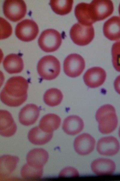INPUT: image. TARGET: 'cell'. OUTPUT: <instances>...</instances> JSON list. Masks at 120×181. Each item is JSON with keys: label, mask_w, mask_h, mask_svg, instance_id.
Returning <instances> with one entry per match:
<instances>
[{"label": "cell", "mask_w": 120, "mask_h": 181, "mask_svg": "<svg viewBox=\"0 0 120 181\" xmlns=\"http://www.w3.org/2000/svg\"><path fill=\"white\" fill-rule=\"evenodd\" d=\"M28 87V81L23 77H12L7 81L1 92V100L8 106H18L27 100Z\"/></svg>", "instance_id": "cell-1"}, {"label": "cell", "mask_w": 120, "mask_h": 181, "mask_svg": "<svg viewBox=\"0 0 120 181\" xmlns=\"http://www.w3.org/2000/svg\"><path fill=\"white\" fill-rule=\"evenodd\" d=\"M74 14L79 23L84 25H91L102 20L98 0H93L90 3L78 4L75 8Z\"/></svg>", "instance_id": "cell-2"}, {"label": "cell", "mask_w": 120, "mask_h": 181, "mask_svg": "<svg viewBox=\"0 0 120 181\" xmlns=\"http://www.w3.org/2000/svg\"><path fill=\"white\" fill-rule=\"evenodd\" d=\"M99 131L103 134L113 132L116 128L118 118L115 108L110 104H106L100 107L95 114Z\"/></svg>", "instance_id": "cell-3"}, {"label": "cell", "mask_w": 120, "mask_h": 181, "mask_svg": "<svg viewBox=\"0 0 120 181\" xmlns=\"http://www.w3.org/2000/svg\"><path fill=\"white\" fill-rule=\"evenodd\" d=\"M37 69L41 78L46 80H52L56 78L59 75L60 71V63L55 56H46L39 60Z\"/></svg>", "instance_id": "cell-4"}, {"label": "cell", "mask_w": 120, "mask_h": 181, "mask_svg": "<svg viewBox=\"0 0 120 181\" xmlns=\"http://www.w3.org/2000/svg\"><path fill=\"white\" fill-rule=\"evenodd\" d=\"M70 35L74 43L80 46H85L93 40L94 35V30L92 25H86L78 23L71 27Z\"/></svg>", "instance_id": "cell-5"}, {"label": "cell", "mask_w": 120, "mask_h": 181, "mask_svg": "<svg viewBox=\"0 0 120 181\" xmlns=\"http://www.w3.org/2000/svg\"><path fill=\"white\" fill-rule=\"evenodd\" d=\"M38 44L41 49L46 52L56 50L60 46L62 37L57 31L48 29L42 32L38 39Z\"/></svg>", "instance_id": "cell-6"}, {"label": "cell", "mask_w": 120, "mask_h": 181, "mask_svg": "<svg viewBox=\"0 0 120 181\" xmlns=\"http://www.w3.org/2000/svg\"><path fill=\"white\" fill-rule=\"evenodd\" d=\"M3 10L7 18L15 22L25 17L26 12V6L23 0H6L3 3Z\"/></svg>", "instance_id": "cell-7"}, {"label": "cell", "mask_w": 120, "mask_h": 181, "mask_svg": "<svg viewBox=\"0 0 120 181\" xmlns=\"http://www.w3.org/2000/svg\"><path fill=\"white\" fill-rule=\"evenodd\" d=\"M39 32L38 26L36 23L31 19H25L19 23L15 29L16 37L24 42L34 40Z\"/></svg>", "instance_id": "cell-8"}, {"label": "cell", "mask_w": 120, "mask_h": 181, "mask_svg": "<svg viewBox=\"0 0 120 181\" xmlns=\"http://www.w3.org/2000/svg\"><path fill=\"white\" fill-rule=\"evenodd\" d=\"M85 66L84 59L76 53L69 55L64 59L63 69L65 73L69 77L75 78L80 75Z\"/></svg>", "instance_id": "cell-9"}, {"label": "cell", "mask_w": 120, "mask_h": 181, "mask_svg": "<svg viewBox=\"0 0 120 181\" xmlns=\"http://www.w3.org/2000/svg\"><path fill=\"white\" fill-rule=\"evenodd\" d=\"M96 148L98 152L101 155L112 156L119 151L120 145L116 138L109 136L100 139L98 142Z\"/></svg>", "instance_id": "cell-10"}, {"label": "cell", "mask_w": 120, "mask_h": 181, "mask_svg": "<svg viewBox=\"0 0 120 181\" xmlns=\"http://www.w3.org/2000/svg\"><path fill=\"white\" fill-rule=\"evenodd\" d=\"M95 144L94 138L86 133L81 134L77 137L74 142V147L76 152L81 155H86L94 150Z\"/></svg>", "instance_id": "cell-11"}, {"label": "cell", "mask_w": 120, "mask_h": 181, "mask_svg": "<svg viewBox=\"0 0 120 181\" xmlns=\"http://www.w3.org/2000/svg\"><path fill=\"white\" fill-rule=\"evenodd\" d=\"M106 77L105 71L102 68L93 67L88 69L83 76L86 84L91 88H95L102 85Z\"/></svg>", "instance_id": "cell-12"}, {"label": "cell", "mask_w": 120, "mask_h": 181, "mask_svg": "<svg viewBox=\"0 0 120 181\" xmlns=\"http://www.w3.org/2000/svg\"><path fill=\"white\" fill-rule=\"evenodd\" d=\"M17 126L12 116L8 111L0 110V134L3 136L9 137L16 132Z\"/></svg>", "instance_id": "cell-13"}, {"label": "cell", "mask_w": 120, "mask_h": 181, "mask_svg": "<svg viewBox=\"0 0 120 181\" xmlns=\"http://www.w3.org/2000/svg\"><path fill=\"white\" fill-rule=\"evenodd\" d=\"M40 114V109L33 104H28L20 110L19 115L20 122L25 126H29L34 123Z\"/></svg>", "instance_id": "cell-14"}, {"label": "cell", "mask_w": 120, "mask_h": 181, "mask_svg": "<svg viewBox=\"0 0 120 181\" xmlns=\"http://www.w3.org/2000/svg\"><path fill=\"white\" fill-rule=\"evenodd\" d=\"M91 167L92 171L97 175H111L116 169L115 163L112 160L105 158L96 159L92 162Z\"/></svg>", "instance_id": "cell-15"}, {"label": "cell", "mask_w": 120, "mask_h": 181, "mask_svg": "<svg viewBox=\"0 0 120 181\" xmlns=\"http://www.w3.org/2000/svg\"><path fill=\"white\" fill-rule=\"evenodd\" d=\"M49 158L48 153L44 149L35 148L32 149L26 156L27 163L32 167L43 168Z\"/></svg>", "instance_id": "cell-16"}, {"label": "cell", "mask_w": 120, "mask_h": 181, "mask_svg": "<svg viewBox=\"0 0 120 181\" xmlns=\"http://www.w3.org/2000/svg\"><path fill=\"white\" fill-rule=\"evenodd\" d=\"M103 30L104 36L112 41L120 39V17L114 16L104 23Z\"/></svg>", "instance_id": "cell-17"}, {"label": "cell", "mask_w": 120, "mask_h": 181, "mask_svg": "<svg viewBox=\"0 0 120 181\" xmlns=\"http://www.w3.org/2000/svg\"><path fill=\"white\" fill-rule=\"evenodd\" d=\"M84 126V122L81 118L77 116L70 115L64 120L62 128L66 133L73 135L81 132Z\"/></svg>", "instance_id": "cell-18"}, {"label": "cell", "mask_w": 120, "mask_h": 181, "mask_svg": "<svg viewBox=\"0 0 120 181\" xmlns=\"http://www.w3.org/2000/svg\"><path fill=\"white\" fill-rule=\"evenodd\" d=\"M3 66L5 70L10 74L19 73L24 67L23 61L19 55L11 54L7 56L3 62Z\"/></svg>", "instance_id": "cell-19"}, {"label": "cell", "mask_w": 120, "mask_h": 181, "mask_svg": "<svg viewBox=\"0 0 120 181\" xmlns=\"http://www.w3.org/2000/svg\"><path fill=\"white\" fill-rule=\"evenodd\" d=\"M19 160L17 157L8 155L0 157V179L7 177L13 172L16 168Z\"/></svg>", "instance_id": "cell-20"}, {"label": "cell", "mask_w": 120, "mask_h": 181, "mask_svg": "<svg viewBox=\"0 0 120 181\" xmlns=\"http://www.w3.org/2000/svg\"><path fill=\"white\" fill-rule=\"evenodd\" d=\"M53 133H47L41 130L39 126L32 129L28 134V138L32 144L38 145L45 144L52 138Z\"/></svg>", "instance_id": "cell-21"}, {"label": "cell", "mask_w": 120, "mask_h": 181, "mask_svg": "<svg viewBox=\"0 0 120 181\" xmlns=\"http://www.w3.org/2000/svg\"><path fill=\"white\" fill-rule=\"evenodd\" d=\"M61 119L57 115L52 113L44 115L40 119L39 126L44 131L52 133L59 127Z\"/></svg>", "instance_id": "cell-22"}, {"label": "cell", "mask_w": 120, "mask_h": 181, "mask_svg": "<svg viewBox=\"0 0 120 181\" xmlns=\"http://www.w3.org/2000/svg\"><path fill=\"white\" fill-rule=\"evenodd\" d=\"M73 3L72 0H51L50 5L54 12L60 15H64L71 11Z\"/></svg>", "instance_id": "cell-23"}, {"label": "cell", "mask_w": 120, "mask_h": 181, "mask_svg": "<svg viewBox=\"0 0 120 181\" xmlns=\"http://www.w3.org/2000/svg\"><path fill=\"white\" fill-rule=\"evenodd\" d=\"M63 98L62 93L59 90L51 88L46 91L44 94L43 99L46 104L52 107L60 104Z\"/></svg>", "instance_id": "cell-24"}, {"label": "cell", "mask_w": 120, "mask_h": 181, "mask_svg": "<svg viewBox=\"0 0 120 181\" xmlns=\"http://www.w3.org/2000/svg\"><path fill=\"white\" fill-rule=\"evenodd\" d=\"M43 171V168H36L26 163L22 167L20 174L25 179H34L40 178L42 176Z\"/></svg>", "instance_id": "cell-25"}, {"label": "cell", "mask_w": 120, "mask_h": 181, "mask_svg": "<svg viewBox=\"0 0 120 181\" xmlns=\"http://www.w3.org/2000/svg\"><path fill=\"white\" fill-rule=\"evenodd\" d=\"M111 53L113 65L117 71L120 72V41L113 44Z\"/></svg>", "instance_id": "cell-26"}, {"label": "cell", "mask_w": 120, "mask_h": 181, "mask_svg": "<svg viewBox=\"0 0 120 181\" xmlns=\"http://www.w3.org/2000/svg\"><path fill=\"white\" fill-rule=\"evenodd\" d=\"M0 39H6L9 37L12 32V28L10 24L3 18H0Z\"/></svg>", "instance_id": "cell-27"}, {"label": "cell", "mask_w": 120, "mask_h": 181, "mask_svg": "<svg viewBox=\"0 0 120 181\" xmlns=\"http://www.w3.org/2000/svg\"><path fill=\"white\" fill-rule=\"evenodd\" d=\"M79 175V173L76 169L70 167L63 169L59 175L60 177L76 176Z\"/></svg>", "instance_id": "cell-28"}, {"label": "cell", "mask_w": 120, "mask_h": 181, "mask_svg": "<svg viewBox=\"0 0 120 181\" xmlns=\"http://www.w3.org/2000/svg\"><path fill=\"white\" fill-rule=\"evenodd\" d=\"M114 86L116 92L120 94V75L117 76L115 79Z\"/></svg>", "instance_id": "cell-29"}, {"label": "cell", "mask_w": 120, "mask_h": 181, "mask_svg": "<svg viewBox=\"0 0 120 181\" xmlns=\"http://www.w3.org/2000/svg\"><path fill=\"white\" fill-rule=\"evenodd\" d=\"M118 134L119 137V138L120 139V127L119 128V130H118Z\"/></svg>", "instance_id": "cell-30"}, {"label": "cell", "mask_w": 120, "mask_h": 181, "mask_svg": "<svg viewBox=\"0 0 120 181\" xmlns=\"http://www.w3.org/2000/svg\"><path fill=\"white\" fill-rule=\"evenodd\" d=\"M118 12L119 13V14L120 15V4L119 5V7H118Z\"/></svg>", "instance_id": "cell-31"}]
</instances>
